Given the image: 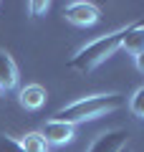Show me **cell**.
Returning <instances> with one entry per match:
<instances>
[{"label":"cell","instance_id":"1","mask_svg":"<svg viewBox=\"0 0 144 152\" xmlns=\"http://www.w3.org/2000/svg\"><path fill=\"white\" fill-rule=\"evenodd\" d=\"M121 104H124V99H121V94H116V91H109V94H91V96L76 99V102L61 107L58 112L53 114V119L68 122V124L94 122V119L106 117V114H114Z\"/></svg>","mask_w":144,"mask_h":152},{"label":"cell","instance_id":"2","mask_svg":"<svg viewBox=\"0 0 144 152\" xmlns=\"http://www.w3.org/2000/svg\"><path fill=\"white\" fill-rule=\"evenodd\" d=\"M127 28H129V26H127ZM127 28L104 33V36L89 41L86 46H81V48L73 53V58H71V66H73L76 71H84V74L94 71L96 66H101L109 56H114L119 48H121V38H124V33H127Z\"/></svg>","mask_w":144,"mask_h":152},{"label":"cell","instance_id":"3","mask_svg":"<svg viewBox=\"0 0 144 152\" xmlns=\"http://www.w3.org/2000/svg\"><path fill=\"white\" fill-rule=\"evenodd\" d=\"M63 15L71 26L76 28H91L99 23L101 13L94 3H86V0H73V3H66L63 5Z\"/></svg>","mask_w":144,"mask_h":152},{"label":"cell","instance_id":"4","mask_svg":"<svg viewBox=\"0 0 144 152\" xmlns=\"http://www.w3.org/2000/svg\"><path fill=\"white\" fill-rule=\"evenodd\" d=\"M43 140L48 142V147H66L76 140V124L68 122H58V119H48L41 129Z\"/></svg>","mask_w":144,"mask_h":152},{"label":"cell","instance_id":"5","mask_svg":"<svg viewBox=\"0 0 144 152\" xmlns=\"http://www.w3.org/2000/svg\"><path fill=\"white\" fill-rule=\"evenodd\" d=\"M127 129H106L99 137H94L86 152H121L127 145Z\"/></svg>","mask_w":144,"mask_h":152},{"label":"cell","instance_id":"6","mask_svg":"<svg viewBox=\"0 0 144 152\" xmlns=\"http://www.w3.org/2000/svg\"><path fill=\"white\" fill-rule=\"evenodd\" d=\"M18 81H20V74H18V66L13 61V56L0 48V91L5 94V91L18 89Z\"/></svg>","mask_w":144,"mask_h":152},{"label":"cell","instance_id":"7","mask_svg":"<svg viewBox=\"0 0 144 152\" xmlns=\"http://www.w3.org/2000/svg\"><path fill=\"white\" fill-rule=\"evenodd\" d=\"M46 99H48V94H46V89H43L41 84H25L23 89H18V102H20V107L25 109V112H38V109H43Z\"/></svg>","mask_w":144,"mask_h":152},{"label":"cell","instance_id":"8","mask_svg":"<svg viewBox=\"0 0 144 152\" xmlns=\"http://www.w3.org/2000/svg\"><path fill=\"white\" fill-rule=\"evenodd\" d=\"M121 48L129 56H139L144 51V26H129L121 38Z\"/></svg>","mask_w":144,"mask_h":152},{"label":"cell","instance_id":"9","mask_svg":"<svg viewBox=\"0 0 144 152\" xmlns=\"http://www.w3.org/2000/svg\"><path fill=\"white\" fill-rule=\"evenodd\" d=\"M18 145H20L23 152H48V150H51V147H48V142L43 140L41 132H28V134L23 137Z\"/></svg>","mask_w":144,"mask_h":152},{"label":"cell","instance_id":"10","mask_svg":"<svg viewBox=\"0 0 144 152\" xmlns=\"http://www.w3.org/2000/svg\"><path fill=\"white\" fill-rule=\"evenodd\" d=\"M127 107H129V112H132L137 119H144V84H142V86H137V89L132 91Z\"/></svg>","mask_w":144,"mask_h":152},{"label":"cell","instance_id":"11","mask_svg":"<svg viewBox=\"0 0 144 152\" xmlns=\"http://www.w3.org/2000/svg\"><path fill=\"white\" fill-rule=\"evenodd\" d=\"M0 152H23L13 137H0Z\"/></svg>","mask_w":144,"mask_h":152},{"label":"cell","instance_id":"12","mask_svg":"<svg viewBox=\"0 0 144 152\" xmlns=\"http://www.w3.org/2000/svg\"><path fill=\"white\" fill-rule=\"evenodd\" d=\"M48 8H51V3H43V0H33V3H28L31 15H43V13H48Z\"/></svg>","mask_w":144,"mask_h":152},{"label":"cell","instance_id":"13","mask_svg":"<svg viewBox=\"0 0 144 152\" xmlns=\"http://www.w3.org/2000/svg\"><path fill=\"white\" fill-rule=\"evenodd\" d=\"M134 66H137L139 74H144V51H142L139 56H134Z\"/></svg>","mask_w":144,"mask_h":152},{"label":"cell","instance_id":"14","mask_svg":"<svg viewBox=\"0 0 144 152\" xmlns=\"http://www.w3.org/2000/svg\"><path fill=\"white\" fill-rule=\"evenodd\" d=\"M121 152H129V150H121Z\"/></svg>","mask_w":144,"mask_h":152}]
</instances>
